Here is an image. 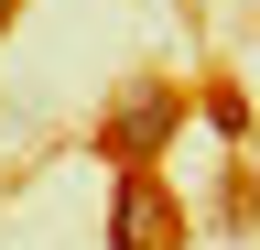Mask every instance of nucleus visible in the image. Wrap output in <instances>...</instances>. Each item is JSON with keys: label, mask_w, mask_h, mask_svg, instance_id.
<instances>
[{"label": "nucleus", "mask_w": 260, "mask_h": 250, "mask_svg": "<svg viewBox=\"0 0 260 250\" xmlns=\"http://www.w3.org/2000/svg\"><path fill=\"white\" fill-rule=\"evenodd\" d=\"M174 131H184V87H119V109H109V131H98V152H109L119 174H152L162 152H174Z\"/></svg>", "instance_id": "obj_1"}, {"label": "nucleus", "mask_w": 260, "mask_h": 250, "mask_svg": "<svg viewBox=\"0 0 260 250\" xmlns=\"http://www.w3.org/2000/svg\"><path fill=\"white\" fill-rule=\"evenodd\" d=\"M109 250H184V217L152 174H119L109 185Z\"/></svg>", "instance_id": "obj_2"}, {"label": "nucleus", "mask_w": 260, "mask_h": 250, "mask_svg": "<svg viewBox=\"0 0 260 250\" xmlns=\"http://www.w3.org/2000/svg\"><path fill=\"white\" fill-rule=\"evenodd\" d=\"M206 120H217L228 142H249V98H239V87H206Z\"/></svg>", "instance_id": "obj_3"}]
</instances>
